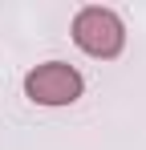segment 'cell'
<instances>
[{
    "label": "cell",
    "instance_id": "cell-1",
    "mask_svg": "<svg viewBox=\"0 0 146 150\" xmlns=\"http://www.w3.org/2000/svg\"><path fill=\"white\" fill-rule=\"evenodd\" d=\"M73 41L77 49H85L89 57H118L126 45V28H122L118 12L110 8H81L77 21H73Z\"/></svg>",
    "mask_w": 146,
    "mask_h": 150
},
{
    "label": "cell",
    "instance_id": "cell-2",
    "mask_svg": "<svg viewBox=\"0 0 146 150\" xmlns=\"http://www.w3.org/2000/svg\"><path fill=\"white\" fill-rule=\"evenodd\" d=\"M85 81L81 73L65 65V61H49V65H37L33 73L24 77V93L37 101V105H69V101L81 98Z\"/></svg>",
    "mask_w": 146,
    "mask_h": 150
}]
</instances>
